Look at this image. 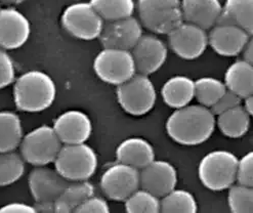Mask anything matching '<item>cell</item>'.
I'll use <instances>...</instances> for the list:
<instances>
[{"label": "cell", "mask_w": 253, "mask_h": 213, "mask_svg": "<svg viewBox=\"0 0 253 213\" xmlns=\"http://www.w3.org/2000/svg\"><path fill=\"white\" fill-rule=\"evenodd\" d=\"M143 35L142 24L131 17L116 22L105 23L98 38L104 48L131 51Z\"/></svg>", "instance_id": "12"}, {"label": "cell", "mask_w": 253, "mask_h": 213, "mask_svg": "<svg viewBox=\"0 0 253 213\" xmlns=\"http://www.w3.org/2000/svg\"><path fill=\"white\" fill-rule=\"evenodd\" d=\"M168 41L172 51L180 59L192 61L205 52L208 46V33L184 22L168 35Z\"/></svg>", "instance_id": "11"}, {"label": "cell", "mask_w": 253, "mask_h": 213, "mask_svg": "<svg viewBox=\"0 0 253 213\" xmlns=\"http://www.w3.org/2000/svg\"><path fill=\"white\" fill-rule=\"evenodd\" d=\"M221 6L217 0H185L180 2L184 22L205 31L217 25Z\"/></svg>", "instance_id": "19"}, {"label": "cell", "mask_w": 253, "mask_h": 213, "mask_svg": "<svg viewBox=\"0 0 253 213\" xmlns=\"http://www.w3.org/2000/svg\"><path fill=\"white\" fill-rule=\"evenodd\" d=\"M97 164L95 151L86 143L63 145L54 161V168L68 181H84L95 173Z\"/></svg>", "instance_id": "4"}, {"label": "cell", "mask_w": 253, "mask_h": 213, "mask_svg": "<svg viewBox=\"0 0 253 213\" xmlns=\"http://www.w3.org/2000/svg\"><path fill=\"white\" fill-rule=\"evenodd\" d=\"M236 182L244 187H253V152H248L242 158L238 159Z\"/></svg>", "instance_id": "33"}, {"label": "cell", "mask_w": 253, "mask_h": 213, "mask_svg": "<svg viewBox=\"0 0 253 213\" xmlns=\"http://www.w3.org/2000/svg\"><path fill=\"white\" fill-rule=\"evenodd\" d=\"M73 213H111V210L104 198L94 195L78 206Z\"/></svg>", "instance_id": "36"}, {"label": "cell", "mask_w": 253, "mask_h": 213, "mask_svg": "<svg viewBox=\"0 0 253 213\" xmlns=\"http://www.w3.org/2000/svg\"><path fill=\"white\" fill-rule=\"evenodd\" d=\"M250 117L242 106H239L218 115L215 122L222 134L231 138H239L248 132Z\"/></svg>", "instance_id": "26"}, {"label": "cell", "mask_w": 253, "mask_h": 213, "mask_svg": "<svg viewBox=\"0 0 253 213\" xmlns=\"http://www.w3.org/2000/svg\"><path fill=\"white\" fill-rule=\"evenodd\" d=\"M177 170L170 162L154 160L139 170L140 188L160 199L176 189Z\"/></svg>", "instance_id": "15"}, {"label": "cell", "mask_w": 253, "mask_h": 213, "mask_svg": "<svg viewBox=\"0 0 253 213\" xmlns=\"http://www.w3.org/2000/svg\"><path fill=\"white\" fill-rule=\"evenodd\" d=\"M57 97L53 79L38 70L22 74L13 86V99L19 110L37 113L48 109Z\"/></svg>", "instance_id": "2"}, {"label": "cell", "mask_w": 253, "mask_h": 213, "mask_svg": "<svg viewBox=\"0 0 253 213\" xmlns=\"http://www.w3.org/2000/svg\"><path fill=\"white\" fill-rule=\"evenodd\" d=\"M116 94L120 107L132 116L147 114L157 101L156 88L152 80L149 76L137 73L117 86Z\"/></svg>", "instance_id": "7"}, {"label": "cell", "mask_w": 253, "mask_h": 213, "mask_svg": "<svg viewBox=\"0 0 253 213\" xmlns=\"http://www.w3.org/2000/svg\"><path fill=\"white\" fill-rule=\"evenodd\" d=\"M124 202L126 213H160V198L142 188Z\"/></svg>", "instance_id": "31"}, {"label": "cell", "mask_w": 253, "mask_h": 213, "mask_svg": "<svg viewBox=\"0 0 253 213\" xmlns=\"http://www.w3.org/2000/svg\"><path fill=\"white\" fill-rule=\"evenodd\" d=\"M217 24L234 26L251 36L253 33V1L252 0H228L221 6Z\"/></svg>", "instance_id": "22"}, {"label": "cell", "mask_w": 253, "mask_h": 213, "mask_svg": "<svg viewBox=\"0 0 253 213\" xmlns=\"http://www.w3.org/2000/svg\"><path fill=\"white\" fill-rule=\"evenodd\" d=\"M30 34L31 24L24 13L13 7L0 9V48H20Z\"/></svg>", "instance_id": "16"}, {"label": "cell", "mask_w": 253, "mask_h": 213, "mask_svg": "<svg viewBox=\"0 0 253 213\" xmlns=\"http://www.w3.org/2000/svg\"><path fill=\"white\" fill-rule=\"evenodd\" d=\"M92 196H94V187L89 180L69 181L64 192L54 201V213H73Z\"/></svg>", "instance_id": "24"}, {"label": "cell", "mask_w": 253, "mask_h": 213, "mask_svg": "<svg viewBox=\"0 0 253 213\" xmlns=\"http://www.w3.org/2000/svg\"><path fill=\"white\" fill-rule=\"evenodd\" d=\"M228 204L231 213H253V189L233 184L229 189Z\"/></svg>", "instance_id": "32"}, {"label": "cell", "mask_w": 253, "mask_h": 213, "mask_svg": "<svg viewBox=\"0 0 253 213\" xmlns=\"http://www.w3.org/2000/svg\"><path fill=\"white\" fill-rule=\"evenodd\" d=\"M136 5L142 25L153 33L169 35L184 23L176 0H140Z\"/></svg>", "instance_id": "6"}, {"label": "cell", "mask_w": 253, "mask_h": 213, "mask_svg": "<svg viewBox=\"0 0 253 213\" xmlns=\"http://www.w3.org/2000/svg\"><path fill=\"white\" fill-rule=\"evenodd\" d=\"M65 30L81 40H93L102 33L105 22L91 2H78L66 7L62 15Z\"/></svg>", "instance_id": "9"}, {"label": "cell", "mask_w": 253, "mask_h": 213, "mask_svg": "<svg viewBox=\"0 0 253 213\" xmlns=\"http://www.w3.org/2000/svg\"><path fill=\"white\" fill-rule=\"evenodd\" d=\"M21 118L10 111L0 112V153L16 151L23 139Z\"/></svg>", "instance_id": "25"}, {"label": "cell", "mask_w": 253, "mask_h": 213, "mask_svg": "<svg viewBox=\"0 0 253 213\" xmlns=\"http://www.w3.org/2000/svg\"><path fill=\"white\" fill-rule=\"evenodd\" d=\"M93 70L101 80L116 86L136 74L131 52L120 49L104 48L98 52L93 61Z\"/></svg>", "instance_id": "8"}, {"label": "cell", "mask_w": 253, "mask_h": 213, "mask_svg": "<svg viewBox=\"0 0 253 213\" xmlns=\"http://www.w3.org/2000/svg\"><path fill=\"white\" fill-rule=\"evenodd\" d=\"M250 35L234 26L217 24L208 33V44L222 56H236L240 54Z\"/></svg>", "instance_id": "18"}, {"label": "cell", "mask_w": 253, "mask_h": 213, "mask_svg": "<svg viewBox=\"0 0 253 213\" xmlns=\"http://www.w3.org/2000/svg\"><path fill=\"white\" fill-rule=\"evenodd\" d=\"M90 2L103 21L107 23L133 17L136 6L132 0H92Z\"/></svg>", "instance_id": "27"}, {"label": "cell", "mask_w": 253, "mask_h": 213, "mask_svg": "<svg viewBox=\"0 0 253 213\" xmlns=\"http://www.w3.org/2000/svg\"><path fill=\"white\" fill-rule=\"evenodd\" d=\"M242 98L239 97L237 94L227 90L224 92L218 101L210 109L214 114V116H218L224 112H228L234 108L241 106Z\"/></svg>", "instance_id": "35"}, {"label": "cell", "mask_w": 253, "mask_h": 213, "mask_svg": "<svg viewBox=\"0 0 253 213\" xmlns=\"http://www.w3.org/2000/svg\"><path fill=\"white\" fill-rule=\"evenodd\" d=\"M241 106L249 116H252V114H253V96L250 95V96L243 98Z\"/></svg>", "instance_id": "39"}, {"label": "cell", "mask_w": 253, "mask_h": 213, "mask_svg": "<svg viewBox=\"0 0 253 213\" xmlns=\"http://www.w3.org/2000/svg\"><path fill=\"white\" fill-rule=\"evenodd\" d=\"M100 183L106 197L114 201H125L140 188L139 170L117 162L105 170Z\"/></svg>", "instance_id": "10"}, {"label": "cell", "mask_w": 253, "mask_h": 213, "mask_svg": "<svg viewBox=\"0 0 253 213\" xmlns=\"http://www.w3.org/2000/svg\"><path fill=\"white\" fill-rule=\"evenodd\" d=\"M242 54V61L245 63H248L252 65L253 63V42L252 39H250L247 44L244 46V48L241 51Z\"/></svg>", "instance_id": "38"}, {"label": "cell", "mask_w": 253, "mask_h": 213, "mask_svg": "<svg viewBox=\"0 0 253 213\" xmlns=\"http://www.w3.org/2000/svg\"><path fill=\"white\" fill-rule=\"evenodd\" d=\"M215 116L201 105H189L175 110L166 121V131L175 143L197 146L205 143L215 129Z\"/></svg>", "instance_id": "1"}, {"label": "cell", "mask_w": 253, "mask_h": 213, "mask_svg": "<svg viewBox=\"0 0 253 213\" xmlns=\"http://www.w3.org/2000/svg\"><path fill=\"white\" fill-rule=\"evenodd\" d=\"M63 147L52 126L41 125L23 136L20 149L24 161L35 167L54 163Z\"/></svg>", "instance_id": "5"}, {"label": "cell", "mask_w": 253, "mask_h": 213, "mask_svg": "<svg viewBox=\"0 0 253 213\" xmlns=\"http://www.w3.org/2000/svg\"><path fill=\"white\" fill-rule=\"evenodd\" d=\"M224 85L227 90L237 94L242 99L253 92V67L239 60L234 62L224 74Z\"/></svg>", "instance_id": "23"}, {"label": "cell", "mask_w": 253, "mask_h": 213, "mask_svg": "<svg viewBox=\"0 0 253 213\" xmlns=\"http://www.w3.org/2000/svg\"><path fill=\"white\" fill-rule=\"evenodd\" d=\"M0 9H1V8H0Z\"/></svg>", "instance_id": "40"}, {"label": "cell", "mask_w": 253, "mask_h": 213, "mask_svg": "<svg viewBox=\"0 0 253 213\" xmlns=\"http://www.w3.org/2000/svg\"><path fill=\"white\" fill-rule=\"evenodd\" d=\"M16 78L15 65L9 54L0 48V89L10 85Z\"/></svg>", "instance_id": "34"}, {"label": "cell", "mask_w": 253, "mask_h": 213, "mask_svg": "<svg viewBox=\"0 0 253 213\" xmlns=\"http://www.w3.org/2000/svg\"><path fill=\"white\" fill-rule=\"evenodd\" d=\"M237 156L226 150L209 152L201 159L198 166L199 179L210 191L229 190L236 182Z\"/></svg>", "instance_id": "3"}, {"label": "cell", "mask_w": 253, "mask_h": 213, "mask_svg": "<svg viewBox=\"0 0 253 213\" xmlns=\"http://www.w3.org/2000/svg\"><path fill=\"white\" fill-rule=\"evenodd\" d=\"M161 94L168 107L174 110L187 107L195 98V81L184 75L173 76L164 83Z\"/></svg>", "instance_id": "21"}, {"label": "cell", "mask_w": 253, "mask_h": 213, "mask_svg": "<svg viewBox=\"0 0 253 213\" xmlns=\"http://www.w3.org/2000/svg\"><path fill=\"white\" fill-rule=\"evenodd\" d=\"M30 192L36 203L54 202L64 192L69 181L55 168L48 166L35 167L29 174Z\"/></svg>", "instance_id": "17"}, {"label": "cell", "mask_w": 253, "mask_h": 213, "mask_svg": "<svg viewBox=\"0 0 253 213\" xmlns=\"http://www.w3.org/2000/svg\"><path fill=\"white\" fill-rule=\"evenodd\" d=\"M195 196L182 189H174L160 199V213H197Z\"/></svg>", "instance_id": "28"}, {"label": "cell", "mask_w": 253, "mask_h": 213, "mask_svg": "<svg viewBox=\"0 0 253 213\" xmlns=\"http://www.w3.org/2000/svg\"><path fill=\"white\" fill-rule=\"evenodd\" d=\"M52 128L63 145L85 144L92 132V122L86 113L69 110L57 117Z\"/></svg>", "instance_id": "14"}, {"label": "cell", "mask_w": 253, "mask_h": 213, "mask_svg": "<svg viewBox=\"0 0 253 213\" xmlns=\"http://www.w3.org/2000/svg\"><path fill=\"white\" fill-rule=\"evenodd\" d=\"M137 74L149 76L164 65L168 48L164 42L153 34H144L130 51Z\"/></svg>", "instance_id": "13"}, {"label": "cell", "mask_w": 253, "mask_h": 213, "mask_svg": "<svg viewBox=\"0 0 253 213\" xmlns=\"http://www.w3.org/2000/svg\"><path fill=\"white\" fill-rule=\"evenodd\" d=\"M226 91V85L219 79L202 77L195 81V98L201 106L208 109H211Z\"/></svg>", "instance_id": "29"}, {"label": "cell", "mask_w": 253, "mask_h": 213, "mask_svg": "<svg viewBox=\"0 0 253 213\" xmlns=\"http://www.w3.org/2000/svg\"><path fill=\"white\" fill-rule=\"evenodd\" d=\"M0 213H38L36 208L32 205L22 203V202H12L0 207Z\"/></svg>", "instance_id": "37"}, {"label": "cell", "mask_w": 253, "mask_h": 213, "mask_svg": "<svg viewBox=\"0 0 253 213\" xmlns=\"http://www.w3.org/2000/svg\"><path fill=\"white\" fill-rule=\"evenodd\" d=\"M25 161L17 152L0 153V187L17 182L25 173Z\"/></svg>", "instance_id": "30"}, {"label": "cell", "mask_w": 253, "mask_h": 213, "mask_svg": "<svg viewBox=\"0 0 253 213\" xmlns=\"http://www.w3.org/2000/svg\"><path fill=\"white\" fill-rule=\"evenodd\" d=\"M116 158L119 163L140 170L155 160V150L146 138L128 137L117 147Z\"/></svg>", "instance_id": "20"}]
</instances>
